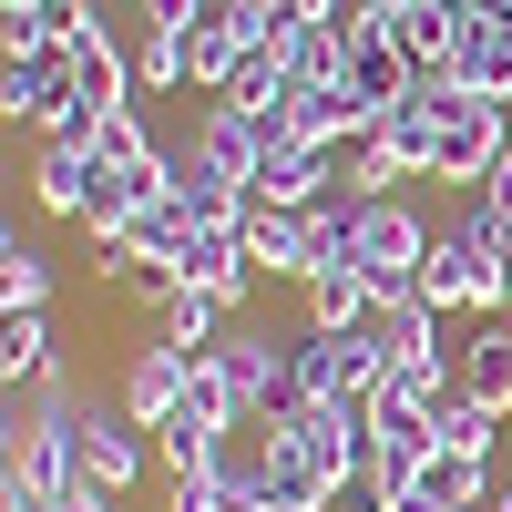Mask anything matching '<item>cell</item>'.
Returning a JSON list of instances; mask_svg holds the SVG:
<instances>
[{
	"label": "cell",
	"instance_id": "6da1fadb",
	"mask_svg": "<svg viewBox=\"0 0 512 512\" xmlns=\"http://www.w3.org/2000/svg\"><path fill=\"white\" fill-rule=\"evenodd\" d=\"M420 256H431V226L410 216V195H349V267L379 297H420Z\"/></svg>",
	"mask_w": 512,
	"mask_h": 512
},
{
	"label": "cell",
	"instance_id": "7a4b0ae2",
	"mask_svg": "<svg viewBox=\"0 0 512 512\" xmlns=\"http://www.w3.org/2000/svg\"><path fill=\"white\" fill-rule=\"evenodd\" d=\"M390 379V349L369 328H297V410H338V400H369Z\"/></svg>",
	"mask_w": 512,
	"mask_h": 512
},
{
	"label": "cell",
	"instance_id": "3957f363",
	"mask_svg": "<svg viewBox=\"0 0 512 512\" xmlns=\"http://www.w3.org/2000/svg\"><path fill=\"white\" fill-rule=\"evenodd\" d=\"M420 297L431 308H472V318H512V267H492L461 226H441L431 256H420Z\"/></svg>",
	"mask_w": 512,
	"mask_h": 512
},
{
	"label": "cell",
	"instance_id": "277c9868",
	"mask_svg": "<svg viewBox=\"0 0 512 512\" xmlns=\"http://www.w3.org/2000/svg\"><path fill=\"white\" fill-rule=\"evenodd\" d=\"M502 154H512V113H502L492 93H451L441 144H431V185H461V195H472Z\"/></svg>",
	"mask_w": 512,
	"mask_h": 512
},
{
	"label": "cell",
	"instance_id": "5b68a950",
	"mask_svg": "<svg viewBox=\"0 0 512 512\" xmlns=\"http://www.w3.org/2000/svg\"><path fill=\"white\" fill-rule=\"evenodd\" d=\"M72 451H82V492H103V502H123L144 482V420H123V410H82Z\"/></svg>",
	"mask_w": 512,
	"mask_h": 512
},
{
	"label": "cell",
	"instance_id": "8992f818",
	"mask_svg": "<svg viewBox=\"0 0 512 512\" xmlns=\"http://www.w3.org/2000/svg\"><path fill=\"white\" fill-rule=\"evenodd\" d=\"M185 379H195V359L175 349V338H144V349L134 359H123V420H144V431H164V420H175L185 410Z\"/></svg>",
	"mask_w": 512,
	"mask_h": 512
},
{
	"label": "cell",
	"instance_id": "52a82bcc",
	"mask_svg": "<svg viewBox=\"0 0 512 512\" xmlns=\"http://www.w3.org/2000/svg\"><path fill=\"white\" fill-rule=\"evenodd\" d=\"M256 205H287V216H308V205L338 195V154L328 144H267V164H256Z\"/></svg>",
	"mask_w": 512,
	"mask_h": 512
},
{
	"label": "cell",
	"instance_id": "ba28073f",
	"mask_svg": "<svg viewBox=\"0 0 512 512\" xmlns=\"http://www.w3.org/2000/svg\"><path fill=\"white\" fill-rule=\"evenodd\" d=\"M246 256H256V277H297V287H308V267H318V205L287 216V205L246 195Z\"/></svg>",
	"mask_w": 512,
	"mask_h": 512
},
{
	"label": "cell",
	"instance_id": "9c48e42d",
	"mask_svg": "<svg viewBox=\"0 0 512 512\" xmlns=\"http://www.w3.org/2000/svg\"><path fill=\"white\" fill-rule=\"evenodd\" d=\"M185 154L205 164V175H226V185H256V164H267V123H256V113H236V103H205Z\"/></svg>",
	"mask_w": 512,
	"mask_h": 512
},
{
	"label": "cell",
	"instance_id": "30bf717a",
	"mask_svg": "<svg viewBox=\"0 0 512 512\" xmlns=\"http://www.w3.org/2000/svg\"><path fill=\"white\" fill-rule=\"evenodd\" d=\"M338 82H349V93H359V113L379 123V113H390L410 82H420V62L400 52V31H390V21H369V31L349 41V72H338Z\"/></svg>",
	"mask_w": 512,
	"mask_h": 512
},
{
	"label": "cell",
	"instance_id": "8fae6325",
	"mask_svg": "<svg viewBox=\"0 0 512 512\" xmlns=\"http://www.w3.org/2000/svg\"><path fill=\"white\" fill-rule=\"evenodd\" d=\"M62 379V338H52V308H0V390H41Z\"/></svg>",
	"mask_w": 512,
	"mask_h": 512
},
{
	"label": "cell",
	"instance_id": "7c38bea8",
	"mask_svg": "<svg viewBox=\"0 0 512 512\" xmlns=\"http://www.w3.org/2000/svg\"><path fill=\"white\" fill-rule=\"evenodd\" d=\"M72 72H82V103H93V113H134V93H144V82H134V41H113L103 21L72 41Z\"/></svg>",
	"mask_w": 512,
	"mask_h": 512
},
{
	"label": "cell",
	"instance_id": "4fadbf2b",
	"mask_svg": "<svg viewBox=\"0 0 512 512\" xmlns=\"http://www.w3.org/2000/svg\"><path fill=\"white\" fill-rule=\"evenodd\" d=\"M93 185H103V164H93V144H41V164H31V205L41 216H93Z\"/></svg>",
	"mask_w": 512,
	"mask_h": 512
},
{
	"label": "cell",
	"instance_id": "5bb4252c",
	"mask_svg": "<svg viewBox=\"0 0 512 512\" xmlns=\"http://www.w3.org/2000/svg\"><path fill=\"white\" fill-rule=\"evenodd\" d=\"M134 82L144 93H185L195 82V21H134Z\"/></svg>",
	"mask_w": 512,
	"mask_h": 512
},
{
	"label": "cell",
	"instance_id": "9a60e30c",
	"mask_svg": "<svg viewBox=\"0 0 512 512\" xmlns=\"http://www.w3.org/2000/svg\"><path fill=\"white\" fill-rule=\"evenodd\" d=\"M369 338L390 349V369H400V359H451V349H441V308H431V297H379V308H369Z\"/></svg>",
	"mask_w": 512,
	"mask_h": 512
},
{
	"label": "cell",
	"instance_id": "2e32d148",
	"mask_svg": "<svg viewBox=\"0 0 512 512\" xmlns=\"http://www.w3.org/2000/svg\"><path fill=\"white\" fill-rule=\"evenodd\" d=\"M390 31H400V52H410L420 72H451L461 31H472V0H420V11H400Z\"/></svg>",
	"mask_w": 512,
	"mask_h": 512
},
{
	"label": "cell",
	"instance_id": "e0dca14e",
	"mask_svg": "<svg viewBox=\"0 0 512 512\" xmlns=\"http://www.w3.org/2000/svg\"><path fill=\"white\" fill-rule=\"evenodd\" d=\"M451 369H461V390H472V400H512V318H482L472 338H461V349H451Z\"/></svg>",
	"mask_w": 512,
	"mask_h": 512
},
{
	"label": "cell",
	"instance_id": "ac0fdd59",
	"mask_svg": "<svg viewBox=\"0 0 512 512\" xmlns=\"http://www.w3.org/2000/svg\"><path fill=\"white\" fill-rule=\"evenodd\" d=\"M492 431H502V410L472 400V390H451L431 410V451H451V461H492Z\"/></svg>",
	"mask_w": 512,
	"mask_h": 512
},
{
	"label": "cell",
	"instance_id": "d6986e66",
	"mask_svg": "<svg viewBox=\"0 0 512 512\" xmlns=\"http://www.w3.org/2000/svg\"><path fill=\"white\" fill-rule=\"evenodd\" d=\"M226 328H236V308H216V297H195V287H175V297L154 308V338H175L185 359H205V349H216Z\"/></svg>",
	"mask_w": 512,
	"mask_h": 512
},
{
	"label": "cell",
	"instance_id": "ffe728a7",
	"mask_svg": "<svg viewBox=\"0 0 512 512\" xmlns=\"http://www.w3.org/2000/svg\"><path fill=\"white\" fill-rule=\"evenodd\" d=\"M0 308H52V246H31L21 226L0 236Z\"/></svg>",
	"mask_w": 512,
	"mask_h": 512
},
{
	"label": "cell",
	"instance_id": "44dd1931",
	"mask_svg": "<svg viewBox=\"0 0 512 512\" xmlns=\"http://www.w3.org/2000/svg\"><path fill=\"white\" fill-rule=\"evenodd\" d=\"M277 62L297 72V93H318V82H338V72H349V31H328V21H297Z\"/></svg>",
	"mask_w": 512,
	"mask_h": 512
},
{
	"label": "cell",
	"instance_id": "7402d4cb",
	"mask_svg": "<svg viewBox=\"0 0 512 512\" xmlns=\"http://www.w3.org/2000/svg\"><path fill=\"white\" fill-rule=\"evenodd\" d=\"M400 175H410V164L390 154V134H379V123H369L359 144H338V195H400Z\"/></svg>",
	"mask_w": 512,
	"mask_h": 512
},
{
	"label": "cell",
	"instance_id": "603a6c76",
	"mask_svg": "<svg viewBox=\"0 0 512 512\" xmlns=\"http://www.w3.org/2000/svg\"><path fill=\"white\" fill-rule=\"evenodd\" d=\"M236 62H246V41H236L226 0H216V11L195 21V82H205V93H226V82H236Z\"/></svg>",
	"mask_w": 512,
	"mask_h": 512
},
{
	"label": "cell",
	"instance_id": "cb8c5ba5",
	"mask_svg": "<svg viewBox=\"0 0 512 512\" xmlns=\"http://www.w3.org/2000/svg\"><path fill=\"white\" fill-rule=\"evenodd\" d=\"M226 21H236L246 52H287V31L308 21V11H297V0H226Z\"/></svg>",
	"mask_w": 512,
	"mask_h": 512
},
{
	"label": "cell",
	"instance_id": "d4e9b609",
	"mask_svg": "<svg viewBox=\"0 0 512 512\" xmlns=\"http://www.w3.org/2000/svg\"><path fill=\"white\" fill-rule=\"evenodd\" d=\"M420 492H441V502H461V512H482V502H492V461H451V451H431Z\"/></svg>",
	"mask_w": 512,
	"mask_h": 512
},
{
	"label": "cell",
	"instance_id": "484cf974",
	"mask_svg": "<svg viewBox=\"0 0 512 512\" xmlns=\"http://www.w3.org/2000/svg\"><path fill=\"white\" fill-rule=\"evenodd\" d=\"M134 154H154L144 113H103V123H93V164H134Z\"/></svg>",
	"mask_w": 512,
	"mask_h": 512
},
{
	"label": "cell",
	"instance_id": "4316f807",
	"mask_svg": "<svg viewBox=\"0 0 512 512\" xmlns=\"http://www.w3.org/2000/svg\"><path fill=\"white\" fill-rule=\"evenodd\" d=\"M461 236H472L482 256H492V267H512V216H492V205L472 195V205H461Z\"/></svg>",
	"mask_w": 512,
	"mask_h": 512
},
{
	"label": "cell",
	"instance_id": "83f0119b",
	"mask_svg": "<svg viewBox=\"0 0 512 512\" xmlns=\"http://www.w3.org/2000/svg\"><path fill=\"white\" fill-rule=\"evenodd\" d=\"M164 512H226V492L195 472V482H175V492H164Z\"/></svg>",
	"mask_w": 512,
	"mask_h": 512
},
{
	"label": "cell",
	"instance_id": "f1b7e54d",
	"mask_svg": "<svg viewBox=\"0 0 512 512\" xmlns=\"http://www.w3.org/2000/svg\"><path fill=\"white\" fill-rule=\"evenodd\" d=\"M472 195H482V205H492V216H512V154H502V164H492V175H482V185H472Z\"/></svg>",
	"mask_w": 512,
	"mask_h": 512
},
{
	"label": "cell",
	"instance_id": "f546056e",
	"mask_svg": "<svg viewBox=\"0 0 512 512\" xmlns=\"http://www.w3.org/2000/svg\"><path fill=\"white\" fill-rule=\"evenodd\" d=\"M52 512H123V502H103V492H62Z\"/></svg>",
	"mask_w": 512,
	"mask_h": 512
},
{
	"label": "cell",
	"instance_id": "4dcf8cb0",
	"mask_svg": "<svg viewBox=\"0 0 512 512\" xmlns=\"http://www.w3.org/2000/svg\"><path fill=\"white\" fill-rule=\"evenodd\" d=\"M400 512H461V502H441V492H410V502H400Z\"/></svg>",
	"mask_w": 512,
	"mask_h": 512
},
{
	"label": "cell",
	"instance_id": "1f68e13d",
	"mask_svg": "<svg viewBox=\"0 0 512 512\" xmlns=\"http://www.w3.org/2000/svg\"><path fill=\"white\" fill-rule=\"evenodd\" d=\"M482 512H512V482H492V502H482Z\"/></svg>",
	"mask_w": 512,
	"mask_h": 512
},
{
	"label": "cell",
	"instance_id": "d6a6232c",
	"mask_svg": "<svg viewBox=\"0 0 512 512\" xmlns=\"http://www.w3.org/2000/svg\"><path fill=\"white\" fill-rule=\"evenodd\" d=\"M502 431H512V400H502Z\"/></svg>",
	"mask_w": 512,
	"mask_h": 512
},
{
	"label": "cell",
	"instance_id": "836d02e7",
	"mask_svg": "<svg viewBox=\"0 0 512 512\" xmlns=\"http://www.w3.org/2000/svg\"><path fill=\"white\" fill-rule=\"evenodd\" d=\"M472 11H482V0H472Z\"/></svg>",
	"mask_w": 512,
	"mask_h": 512
}]
</instances>
